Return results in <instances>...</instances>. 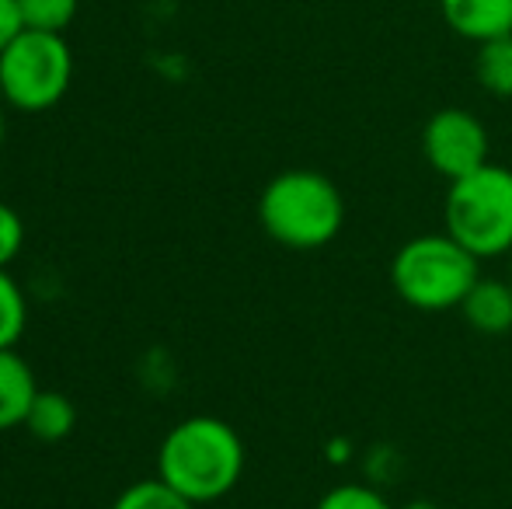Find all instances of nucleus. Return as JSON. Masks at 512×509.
Listing matches in <instances>:
<instances>
[{"label": "nucleus", "mask_w": 512, "mask_h": 509, "mask_svg": "<svg viewBox=\"0 0 512 509\" xmlns=\"http://www.w3.org/2000/svg\"><path fill=\"white\" fill-rule=\"evenodd\" d=\"M244 475V440L216 415H192L168 429L157 450V478L203 506L230 496Z\"/></svg>", "instance_id": "obj_1"}, {"label": "nucleus", "mask_w": 512, "mask_h": 509, "mask_svg": "<svg viewBox=\"0 0 512 509\" xmlns=\"http://www.w3.org/2000/svg\"><path fill=\"white\" fill-rule=\"evenodd\" d=\"M258 224L276 245L317 252L342 234L345 196L328 175L314 168L279 171L258 196Z\"/></svg>", "instance_id": "obj_2"}, {"label": "nucleus", "mask_w": 512, "mask_h": 509, "mask_svg": "<svg viewBox=\"0 0 512 509\" xmlns=\"http://www.w3.org/2000/svg\"><path fill=\"white\" fill-rule=\"evenodd\" d=\"M481 279V258L453 234H415L391 258V286L408 307L425 314L453 311Z\"/></svg>", "instance_id": "obj_3"}, {"label": "nucleus", "mask_w": 512, "mask_h": 509, "mask_svg": "<svg viewBox=\"0 0 512 509\" xmlns=\"http://www.w3.org/2000/svg\"><path fill=\"white\" fill-rule=\"evenodd\" d=\"M443 231L467 252L502 258L512 252V168L481 164L471 175L453 178L443 199Z\"/></svg>", "instance_id": "obj_4"}, {"label": "nucleus", "mask_w": 512, "mask_h": 509, "mask_svg": "<svg viewBox=\"0 0 512 509\" xmlns=\"http://www.w3.org/2000/svg\"><path fill=\"white\" fill-rule=\"evenodd\" d=\"M74 81V53L60 32L21 28L0 53V102L18 112H49Z\"/></svg>", "instance_id": "obj_5"}, {"label": "nucleus", "mask_w": 512, "mask_h": 509, "mask_svg": "<svg viewBox=\"0 0 512 509\" xmlns=\"http://www.w3.org/2000/svg\"><path fill=\"white\" fill-rule=\"evenodd\" d=\"M422 157L446 182L488 164V129L467 109H439L422 129Z\"/></svg>", "instance_id": "obj_6"}, {"label": "nucleus", "mask_w": 512, "mask_h": 509, "mask_svg": "<svg viewBox=\"0 0 512 509\" xmlns=\"http://www.w3.org/2000/svg\"><path fill=\"white\" fill-rule=\"evenodd\" d=\"M439 14L467 42L512 35V0H439Z\"/></svg>", "instance_id": "obj_7"}, {"label": "nucleus", "mask_w": 512, "mask_h": 509, "mask_svg": "<svg viewBox=\"0 0 512 509\" xmlns=\"http://www.w3.org/2000/svg\"><path fill=\"white\" fill-rule=\"evenodd\" d=\"M464 321L481 335H506L512 328V283L481 276L457 307Z\"/></svg>", "instance_id": "obj_8"}, {"label": "nucleus", "mask_w": 512, "mask_h": 509, "mask_svg": "<svg viewBox=\"0 0 512 509\" xmlns=\"http://www.w3.org/2000/svg\"><path fill=\"white\" fill-rule=\"evenodd\" d=\"M39 384L25 360L14 349H0V433L25 426Z\"/></svg>", "instance_id": "obj_9"}, {"label": "nucleus", "mask_w": 512, "mask_h": 509, "mask_svg": "<svg viewBox=\"0 0 512 509\" xmlns=\"http://www.w3.org/2000/svg\"><path fill=\"white\" fill-rule=\"evenodd\" d=\"M77 426V408L67 394L60 391H39L28 408V419H25V429L42 443H60L74 433Z\"/></svg>", "instance_id": "obj_10"}, {"label": "nucleus", "mask_w": 512, "mask_h": 509, "mask_svg": "<svg viewBox=\"0 0 512 509\" xmlns=\"http://www.w3.org/2000/svg\"><path fill=\"white\" fill-rule=\"evenodd\" d=\"M474 77L492 98H512V35H499L478 46Z\"/></svg>", "instance_id": "obj_11"}, {"label": "nucleus", "mask_w": 512, "mask_h": 509, "mask_svg": "<svg viewBox=\"0 0 512 509\" xmlns=\"http://www.w3.org/2000/svg\"><path fill=\"white\" fill-rule=\"evenodd\" d=\"M28 325V300L7 269H0V349H14Z\"/></svg>", "instance_id": "obj_12"}, {"label": "nucleus", "mask_w": 512, "mask_h": 509, "mask_svg": "<svg viewBox=\"0 0 512 509\" xmlns=\"http://www.w3.org/2000/svg\"><path fill=\"white\" fill-rule=\"evenodd\" d=\"M21 25L35 32H67L74 25L81 0H18Z\"/></svg>", "instance_id": "obj_13"}, {"label": "nucleus", "mask_w": 512, "mask_h": 509, "mask_svg": "<svg viewBox=\"0 0 512 509\" xmlns=\"http://www.w3.org/2000/svg\"><path fill=\"white\" fill-rule=\"evenodd\" d=\"M112 509H196L185 496H178L171 485H164L161 478H147V482H136L122 492L112 503Z\"/></svg>", "instance_id": "obj_14"}, {"label": "nucleus", "mask_w": 512, "mask_h": 509, "mask_svg": "<svg viewBox=\"0 0 512 509\" xmlns=\"http://www.w3.org/2000/svg\"><path fill=\"white\" fill-rule=\"evenodd\" d=\"M314 509H394V503L377 489V485L345 482V485H335V489L324 492Z\"/></svg>", "instance_id": "obj_15"}, {"label": "nucleus", "mask_w": 512, "mask_h": 509, "mask_svg": "<svg viewBox=\"0 0 512 509\" xmlns=\"http://www.w3.org/2000/svg\"><path fill=\"white\" fill-rule=\"evenodd\" d=\"M21 245H25V224L14 206L0 203V269H7L21 255Z\"/></svg>", "instance_id": "obj_16"}, {"label": "nucleus", "mask_w": 512, "mask_h": 509, "mask_svg": "<svg viewBox=\"0 0 512 509\" xmlns=\"http://www.w3.org/2000/svg\"><path fill=\"white\" fill-rule=\"evenodd\" d=\"M21 11H18V0H0V53L7 49V42L21 32Z\"/></svg>", "instance_id": "obj_17"}, {"label": "nucleus", "mask_w": 512, "mask_h": 509, "mask_svg": "<svg viewBox=\"0 0 512 509\" xmlns=\"http://www.w3.org/2000/svg\"><path fill=\"white\" fill-rule=\"evenodd\" d=\"M4 133H7V119H4V102H0V143H4Z\"/></svg>", "instance_id": "obj_18"}, {"label": "nucleus", "mask_w": 512, "mask_h": 509, "mask_svg": "<svg viewBox=\"0 0 512 509\" xmlns=\"http://www.w3.org/2000/svg\"><path fill=\"white\" fill-rule=\"evenodd\" d=\"M405 509H436L432 503H411V506H405Z\"/></svg>", "instance_id": "obj_19"}, {"label": "nucleus", "mask_w": 512, "mask_h": 509, "mask_svg": "<svg viewBox=\"0 0 512 509\" xmlns=\"http://www.w3.org/2000/svg\"><path fill=\"white\" fill-rule=\"evenodd\" d=\"M506 258H509V283H512V252H509Z\"/></svg>", "instance_id": "obj_20"}]
</instances>
